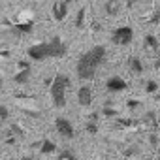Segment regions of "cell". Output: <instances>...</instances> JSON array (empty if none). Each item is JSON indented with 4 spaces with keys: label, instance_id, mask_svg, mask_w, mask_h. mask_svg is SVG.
Listing matches in <instances>:
<instances>
[{
    "label": "cell",
    "instance_id": "1",
    "mask_svg": "<svg viewBox=\"0 0 160 160\" xmlns=\"http://www.w3.org/2000/svg\"><path fill=\"white\" fill-rule=\"evenodd\" d=\"M106 55H108V51H106L104 45H94L89 51H85L81 57L77 58V64H75L77 77L83 79V81H91V79H94L98 68L106 60Z\"/></svg>",
    "mask_w": 160,
    "mask_h": 160
},
{
    "label": "cell",
    "instance_id": "2",
    "mask_svg": "<svg viewBox=\"0 0 160 160\" xmlns=\"http://www.w3.org/2000/svg\"><path fill=\"white\" fill-rule=\"evenodd\" d=\"M68 53V45L58 38H51L47 42H42V43H34L28 47L27 55L32 58V60H45V58H62L64 55Z\"/></svg>",
    "mask_w": 160,
    "mask_h": 160
},
{
    "label": "cell",
    "instance_id": "3",
    "mask_svg": "<svg viewBox=\"0 0 160 160\" xmlns=\"http://www.w3.org/2000/svg\"><path fill=\"white\" fill-rule=\"evenodd\" d=\"M68 89H70V77L66 73H57L51 79L49 92H51V100H53L55 108H64L66 106V92H68Z\"/></svg>",
    "mask_w": 160,
    "mask_h": 160
},
{
    "label": "cell",
    "instance_id": "4",
    "mask_svg": "<svg viewBox=\"0 0 160 160\" xmlns=\"http://www.w3.org/2000/svg\"><path fill=\"white\" fill-rule=\"evenodd\" d=\"M132 40H134V30H132L130 27H119V28H115L113 34H111V42H113L115 45H121V47L130 45Z\"/></svg>",
    "mask_w": 160,
    "mask_h": 160
},
{
    "label": "cell",
    "instance_id": "5",
    "mask_svg": "<svg viewBox=\"0 0 160 160\" xmlns=\"http://www.w3.org/2000/svg\"><path fill=\"white\" fill-rule=\"evenodd\" d=\"M55 128H57L58 136L64 138V139H72V138L75 136L73 124H72L70 119H66V117H57V119H55Z\"/></svg>",
    "mask_w": 160,
    "mask_h": 160
},
{
    "label": "cell",
    "instance_id": "6",
    "mask_svg": "<svg viewBox=\"0 0 160 160\" xmlns=\"http://www.w3.org/2000/svg\"><path fill=\"white\" fill-rule=\"evenodd\" d=\"M126 87H128L126 81H124L122 77H119V75H113V77H109L108 81H106V89L109 92H122Z\"/></svg>",
    "mask_w": 160,
    "mask_h": 160
},
{
    "label": "cell",
    "instance_id": "7",
    "mask_svg": "<svg viewBox=\"0 0 160 160\" xmlns=\"http://www.w3.org/2000/svg\"><path fill=\"white\" fill-rule=\"evenodd\" d=\"M77 102H79V106L89 108L92 104V89L87 87V85H83L81 89L77 91Z\"/></svg>",
    "mask_w": 160,
    "mask_h": 160
},
{
    "label": "cell",
    "instance_id": "8",
    "mask_svg": "<svg viewBox=\"0 0 160 160\" xmlns=\"http://www.w3.org/2000/svg\"><path fill=\"white\" fill-rule=\"evenodd\" d=\"M68 6H70L68 0L57 2V4L53 6V17H55V21H64V19H66V15H68Z\"/></svg>",
    "mask_w": 160,
    "mask_h": 160
},
{
    "label": "cell",
    "instance_id": "9",
    "mask_svg": "<svg viewBox=\"0 0 160 160\" xmlns=\"http://www.w3.org/2000/svg\"><path fill=\"white\" fill-rule=\"evenodd\" d=\"M104 10L109 17H117L122 10V2L121 0H106V4H104Z\"/></svg>",
    "mask_w": 160,
    "mask_h": 160
},
{
    "label": "cell",
    "instance_id": "10",
    "mask_svg": "<svg viewBox=\"0 0 160 160\" xmlns=\"http://www.w3.org/2000/svg\"><path fill=\"white\" fill-rule=\"evenodd\" d=\"M30 79V66H25V68H21L15 75H13V81L17 83V85H25L27 81Z\"/></svg>",
    "mask_w": 160,
    "mask_h": 160
},
{
    "label": "cell",
    "instance_id": "11",
    "mask_svg": "<svg viewBox=\"0 0 160 160\" xmlns=\"http://www.w3.org/2000/svg\"><path fill=\"white\" fill-rule=\"evenodd\" d=\"M128 70H130L132 73H136V75L143 73V62H141V58L130 57V58H128Z\"/></svg>",
    "mask_w": 160,
    "mask_h": 160
},
{
    "label": "cell",
    "instance_id": "12",
    "mask_svg": "<svg viewBox=\"0 0 160 160\" xmlns=\"http://www.w3.org/2000/svg\"><path fill=\"white\" fill-rule=\"evenodd\" d=\"M40 152L42 154H53V152H57V145L51 141V139H43L42 141V145H40Z\"/></svg>",
    "mask_w": 160,
    "mask_h": 160
},
{
    "label": "cell",
    "instance_id": "13",
    "mask_svg": "<svg viewBox=\"0 0 160 160\" xmlns=\"http://www.w3.org/2000/svg\"><path fill=\"white\" fill-rule=\"evenodd\" d=\"M13 28H15L17 34H28V32H32V23H30V21L17 23V25H13Z\"/></svg>",
    "mask_w": 160,
    "mask_h": 160
},
{
    "label": "cell",
    "instance_id": "14",
    "mask_svg": "<svg viewBox=\"0 0 160 160\" xmlns=\"http://www.w3.org/2000/svg\"><path fill=\"white\" fill-rule=\"evenodd\" d=\"M145 47L151 49V51H158V40L154 34H147L145 36Z\"/></svg>",
    "mask_w": 160,
    "mask_h": 160
},
{
    "label": "cell",
    "instance_id": "15",
    "mask_svg": "<svg viewBox=\"0 0 160 160\" xmlns=\"http://www.w3.org/2000/svg\"><path fill=\"white\" fill-rule=\"evenodd\" d=\"M85 17H87V10L85 8H79V12L75 15V27L77 28H83L85 27Z\"/></svg>",
    "mask_w": 160,
    "mask_h": 160
},
{
    "label": "cell",
    "instance_id": "16",
    "mask_svg": "<svg viewBox=\"0 0 160 160\" xmlns=\"http://www.w3.org/2000/svg\"><path fill=\"white\" fill-rule=\"evenodd\" d=\"M58 160H77V156L73 154V151L64 149V151H60V152H58Z\"/></svg>",
    "mask_w": 160,
    "mask_h": 160
},
{
    "label": "cell",
    "instance_id": "17",
    "mask_svg": "<svg viewBox=\"0 0 160 160\" xmlns=\"http://www.w3.org/2000/svg\"><path fill=\"white\" fill-rule=\"evenodd\" d=\"M145 91H147L149 94H154V92H158V83H156V81H147V85H145Z\"/></svg>",
    "mask_w": 160,
    "mask_h": 160
},
{
    "label": "cell",
    "instance_id": "18",
    "mask_svg": "<svg viewBox=\"0 0 160 160\" xmlns=\"http://www.w3.org/2000/svg\"><path fill=\"white\" fill-rule=\"evenodd\" d=\"M87 132H89V134H96V132H98V124H96L94 121H89V122H87Z\"/></svg>",
    "mask_w": 160,
    "mask_h": 160
},
{
    "label": "cell",
    "instance_id": "19",
    "mask_svg": "<svg viewBox=\"0 0 160 160\" xmlns=\"http://www.w3.org/2000/svg\"><path fill=\"white\" fill-rule=\"evenodd\" d=\"M10 117V111H8V108L6 106H0V121H6Z\"/></svg>",
    "mask_w": 160,
    "mask_h": 160
},
{
    "label": "cell",
    "instance_id": "20",
    "mask_svg": "<svg viewBox=\"0 0 160 160\" xmlns=\"http://www.w3.org/2000/svg\"><path fill=\"white\" fill-rule=\"evenodd\" d=\"M104 115L113 117V115H117V111H115V109H109V108H104Z\"/></svg>",
    "mask_w": 160,
    "mask_h": 160
},
{
    "label": "cell",
    "instance_id": "21",
    "mask_svg": "<svg viewBox=\"0 0 160 160\" xmlns=\"http://www.w3.org/2000/svg\"><path fill=\"white\" fill-rule=\"evenodd\" d=\"M138 2H139V0H126V6H128V8H132V6H134V4H138Z\"/></svg>",
    "mask_w": 160,
    "mask_h": 160
},
{
    "label": "cell",
    "instance_id": "22",
    "mask_svg": "<svg viewBox=\"0 0 160 160\" xmlns=\"http://www.w3.org/2000/svg\"><path fill=\"white\" fill-rule=\"evenodd\" d=\"M128 106H130V108H136V106H139V102H134V100H130V102H128Z\"/></svg>",
    "mask_w": 160,
    "mask_h": 160
},
{
    "label": "cell",
    "instance_id": "23",
    "mask_svg": "<svg viewBox=\"0 0 160 160\" xmlns=\"http://www.w3.org/2000/svg\"><path fill=\"white\" fill-rule=\"evenodd\" d=\"M154 160H160V149H158V152H156V158Z\"/></svg>",
    "mask_w": 160,
    "mask_h": 160
},
{
    "label": "cell",
    "instance_id": "24",
    "mask_svg": "<svg viewBox=\"0 0 160 160\" xmlns=\"http://www.w3.org/2000/svg\"><path fill=\"white\" fill-rule=\"evenodd\" d=\"M154 66H156V68L160 70V60H156V64H154Z\"/></svg>",
    "mask_w": 160,
    "mask_h": 160
},
{
    "label": "cell",
    "instance_id": "25",
    "mask_svg": "<svg viewBox=\"0 0 160 160\" xmlns=\"http://www.w3.org/2000/svg\"><path fill=\"white\" fill-rule=\"evenodd\" d=\"M0 91H2V81H0Z\"/></svg>",
    "mask_w": 160,
    "mask_h": 160
}]
</instances>
